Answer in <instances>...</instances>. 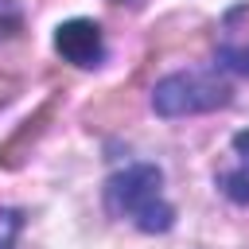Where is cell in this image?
Listing matches in <instances>:
<instances>
[{
	"label": "cell",
	"mask_w": 249,
	"mask_h": 249,
	"mask_svg": "<svg viewBox=\"0 0 249 249\" xmlns=\"http://www.w3.org/2000/svg\"><path fill=\"white\" fill-rule=\"evenodd\" d=\"M218 66L249 78V43H222L218 47Z\"/></svg>",
	"instance_id": "6"
},
{
	"label": "cell",
	"mask_w": 249,
	"mask_h": 249,
	"mask_svg": "<svg viewBox=\"0 0 249 249\" xmlns=\"http://www.w3.org/2000/svg\"><path fill=\"white\" fill-rule=\"evenodd\" d=\"M19 31H23V16L12 12L8 4H0V39H12V35H19Z\"/></svg>",
	"instance_id": "8"
},
{
	"label": "cell",
	"mask_w": 249,
	"mask_h": 249,
	"mask_svg": "<svg viewBox=\"0 0 249 249\" xmlns=\"http://www.w3.org/2000/svg\"><path fill=\"white\" fill-rule=\"evenodd\" d=\"M105 206L113 218H128L144 233H163L175 222L171 202L163 198V171L156 163H128L105 179Z\"/></svg>",
	"instance_id": "1"
},
{
	"label": "cell",
	"mask_w": 249,
	"mask_h": 249,
	"mask_svg": "<svg viewBox=\"0 0 249 249\" xmlns=\"http://www.w3.org/2000/svg\"><path fill=\"white\" fill-rule=\"evenodd\" d=\"M113 4H140V0H113Z\"/></svg>",
	"instance_id": "10"
},
{
	"label": "cell",
	"mask_w": 249,
	"mask_h": 249,
	"mask_svg": "<svg viewBox=\"0 0 249 249\" xmlns=\"http://www.w3.org/2000/svg\"><path fill=\"white\" fill-rule=\"evenodd\" d=\"M54 109H58V97H47V101L27 117V121H19V128L0 144V167L16 171V167H23V163H27L31 148L39 144V136L47 132V124L54 121Z\"/></svg>",
	"instance_id": "4"
},
{
	"label": "cell",
	"mask_w": 249,
	"mask_h": 249,
	"mask_svg": "<svg viewBox=\"0 0 249 249\" xmlns=\"http://www.w3.org/2000/svg\"><path fill=\"white\" fill-rule=\"evenodd\" d=\"M16 97H19V78L0 74V109H4V105H12Z\"/></svg>",
	"instance_id": "9"
},
{
	"label": "cell",
	"mask_w": 249,
	"mask_h": 249,
	"mask_svg": "<svg viewBox=\"0 0 249 249\" xmlns=\"http://www.w3.org/2000/svg\"><path fill=\"white\" fill-rule=\"evenodd\" d=\"M233 152H237V167L222 171V175H218V187H222L233 202H245V206H249V128L233 136Z\"/></svg>",
	"instance_id": "5"
},
{
	"label": "cell",
	"mask_w": 249,
	"mask_h": 249,
	"mask_svg": "<svg viewBox=\"0 0 249 249\" xmlns=\"http://www.w3.org/2000/svg\"><path fill=\"white\" fill-rule=\"evenodd\" d=\"M54 51L74 66H101L105 39L93 19H66L54 27Z\"/></svg>",
	"instance_id": "3"
},
{
	"label": "cell",
	"mask_w": 249,
	"mask_h": 249,
	"mask_svg": "<svg viewBox=\"0 0 249 249\" xmlns=\"http://www.w3.org/2000/svg\"><path fill=\"white\" fill-rule=\"evenodd\" d=\"M230 86L218 78V74H195V70H183V74H167L156 82L152 89V109L160 117H187V113H210V109H222L230 105Z\"/></svg>",
	"instance_id": "2"
},
{
	"label": "cell",
	"mask_w": 249,
	"mask_h": 249,
	"mask_svg": "<svg viewBox=\"0 0 249 249\" xmlns=\"http://www.w3.org/2000/svg\"><path fill=\"white\" fill-rule=\"evenodd\" d=\"M19 226H23V214H19V210H4V214H0V249H12V245H16Z\"/></svg>",
	"instance_id": "7"
}]
</instances>
